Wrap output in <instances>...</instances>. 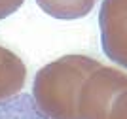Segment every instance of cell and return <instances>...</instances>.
<instances>
[{"label": "cell", "instance_id": "6", "mask_svg": "<svg viewBox=\"0 0 127 119\" xmlns=\"http://www.w3.org/2000/svg\"><path fill=\"white\" fill-rule=\"evenodd\" d=\"M0 119H48L34 104L32 95L19 93L8 100H0Z\"/></svg>", "mask_w": 127, "mask_h": 119}, {"label": "cell", "instance_id": "5", "mask_svg": "<svg viewBox=\"0 0 127 119\" xmlns=\"http://www.w3.org/2000/svg\"><path fill=\"white\" fill-rule=\"evenodd\" d=\"M36 4L44 13L51 15L53 19L70 21L85 17L95 8L97 0H36Z\"/></svg>", "mask_w": 127, "mask_h": 119}, {"label": "cell", "instance_id": "1", "mask_svg": "<svg viewBox=\"0 0 127 119\" xmlns=\"http://www.w3.org/2000/svg\"><path fill=\"white\" fill-rule=\"evenodd\" d=\"M102 64L87 55H63L34 76L32 98L48 119H80V95Z\"/></svg>", "mask_w": 127, "mask_h": 119}, {"label": "cell", "instance_id": "3", "mask_svg": "<svg viewBox=\"0 0 127 119\" xmlns=\"http://www.w3.org/2000/svg\"><path fill=\"white\" fill-rule=\"evenodd\" d=\"M99 28L104 55L127 70V0H102Z\"/></svg>", "mask_w": 127, "mask_h": 119}, {"label": "cell", "instance_id": "7", "mask_svg": "<svg viewBox=\"0 0 127 119\" xmlns=\"http://www.w3.org/2000/svg\"><path fill=\"white\" fill-rule=\"evenodd\" d=\"M25 0H0V19H6L8 15L15 13L23 6Z\"/></svg>", "mask_w": 127, "mask_h": 119}, {"label": "cell", "instance_id": "2", "mask_svg": "<svg viewBox=\"0 0 127 119\" xmlns=\"http://www.w3.org/2000/svg\"><path fill=\"white\" fill-rule=\"evenodd\" d=\"M80 119H127V74L101 66L80 95Z\"/></svg>", "mask_w": 127, "mask_h": 119}, {"label": "cell", "instance_id": "4", "mask_svg": "<svg viewBox=\"0 0 127 119\" xmlns=\"http://www.w3.org/2000/svg\"><path fill=\"white\" fill-rule=\"evenodd\" d=\"M27 79V66L13 51L0 46V100L21 93Z\"/></svg>", "mask_w": 127, "mask_h": 119}]
</instances>
